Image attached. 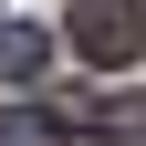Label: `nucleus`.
Returning <instances> with one entry per match:
<instances>
[{
	"label": "nucleus",
	"instance_id": "obj_2",
	"mask_svg": "<svg viewBox=\"0 0 146 146\" xmlns=\"http://www.w3.org/2000/svg\"><path fill=\"white\" fill-rule=\"evenodd\" d=\"M42 63H52V42H42V31H31V21H0V84H31Z\"/></svg>",
	"mask_w": 146,
	"mask_h": 146
},
{
	"label": "nucleus",
	"instance_id": "obj_1",
	"mask_svg": "<svg viewBox=\"0 0 146 146\" xmlns=\"http://www.w3.org/2000/svg\"><path fill=\"white\" fill-rule=\"evenodd\" d=\"M73 52L104 63V73H125L146 52V11H136V0H73Z\"/></svg>",
	"mask_w": 146,
	"mask_h": 146
},
{
	"label": "nucleus",
	"instance_id": "obj_4",
	"mask_svg": "<svg viewBox=\"0 0 146 146\" xmlns=\"http://www.w3.org/2000/svg\"><path fill=\"white\" fill-rule=\"evenodd\" d=\"M84 125H104V136L136 146V136H146V94H84Z\"/></svg>",
	"mask_w": 146,
	"mask_h": 146
},
{
	"label": "nucleus",
	"instance_id": "obj_3",
	"mask_svg": "<svg viewBox=\"0 0 146 146\" xmlns=\"http://www.w3.org/2000/svg\"><path fill=\"white\" fill-rule=\"evenodd\" d=\"M0 146H73L63 115H42V104H0Z\"/></svg>",
	"mask_w": 146,
	"mask_h": 146
}]
</instances>
